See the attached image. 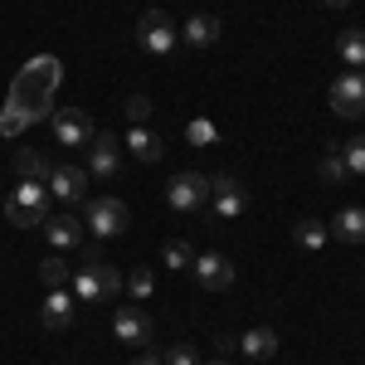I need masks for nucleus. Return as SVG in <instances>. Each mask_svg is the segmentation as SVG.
<instances>
[{
	"label": "nucleus",
	"instance_id": "5701e85b",
	"mask_svg": "<svg viewBox=\"0 0 365 365\" xmlns=\"http://www.w3.org/2000/svg\"><path fill=\"white\" fill-rule=\"evenodd\" d=\"M317 175H322L327 185H336V180H346V166H341V141H331V146L322 151V161H317Z\"/></svg>",
	"mask_w": 365,
	"mask_h": 365
},
{
	"label": "nucleus",
	"instance_id": "2eb2a0df",
	"mask_svg": "<svg viewBox=\"0 0 365 365\" xmlns=\"http://www.w3.org/2000/svg\"><path fill=\"white\" fill-rule=\"evenodd\" d=\"M327 229H331V239H341V244H365V210L361 205H346Z\"/></svg>",
	"mask_w": 365,
	"mask_h": 365
},
{
	"label": "nucleus",
	"instance_id": "ddd939ff",
	"mask_svg": "<svg viewBox=\"0 0 365 365\" xmlns=\"http://www.w3.org/2000/svg\"><path fill=\"white\" fill-rule=\"evenodd\" d=\"M122 146H132V156H137L141 166H156V161L166 156V141L156 137L151 127H132V132L122 137Z\"/></svg>",
	"mask_w": 365,
	"mask_h": 365
},
{
	"label": "nucleus",
	"instance_id": "6e6552de",
	"mask_svg": "<svg viewBox=\"0 0 365 365\" xmlns=\"http://www.w3.org/2000/svg\"><path fill=\"white\" fill-rule=\"evenodd\" d=\"M117 170H122L117 132H98V137L88 141V175H98V180H117Z\"/></svg>",
	"mask_w": 365,
	"mask_h": 365
},
{
	"label": "nucleus",
	"instance_id": "7c9ffc66",
	"mask_svg": "<svg viewBox=\"0 0 365 365\" xmlns=\"http://www.w3.org/2000/svg\"><path fill=\"white\" fill-rule=\"evenodd\" d=\"M185 137H190V141H215V127H210V122H190Z\"/></svg>",
	"mask_w": 365,
	"mask_h": 365
},
{
	"label": "nucleus",
	"instance_id": "412c9836",
	"mask_svg": "<svg viewBox=\"0 0 365 365\" xmlns=\"http://www.w3.org/2000/svg\"><path fill=\"white\" fill-rule=\"evenodd\" d=\"M68 292H73V302H103V278H98V268H78V273L68 278Z\"/></svg>",
	"mask_w": 365,
	"mask_h": 365
},
{
	"label": "nucleus",
	"instance_id": "473e14b6",
	"mask_svg": "<svg viewBox=\"0 0 365 365\" xmlns=\"http://www.w3.org/2000/svg\"><path fill=\"white\" fill-rule=\"evenodd\" d=\"M132 365H161V361H156V356H141V361H132Z\"/></svg>",
	"mask_w": 365,
	"mask_h": 365
},
{
	"label": "nucleus",
	"instance_id": "423d86ee",
	"mask_svg": "<svg viewBox=\"0 0 365 365\" xmlns=\"http://www.w3.org/2000/svg\"><path fill=\"white\" fill-rule=\"evenodd\" d=\"M113 336L122 341V346H151L156 327H151V317H146L137 302H127V307L113 312Z\"/></svg>",
	"mask_w": 365,
	"mask_h": 365
},
{
	"label": "nucleus",
	"instance_id": "cd10ccee",
	"mask_svg": "<svg viewBox=\"0 0 365 365\" xmlns=\"http://www.w3.org/2000/svg\"><path fill=\"white\" fill-rule=\"evenodd\" d=\"M166 365H200L195 346H190V341H175V346L166 351Z\"/></svg>",
	"mask_w": 365,
	"mask_h": 365
},
{
	"label": "nucleus",
	"instance_id": "1a4fd4ad",
	"mask_svg": "<svg viewBox=\"0 0 365 365\" xmlns=\"http://www.w3.org/2000/svg\"><path fill=\"white\" fill-rule=\"evenodd\" d=\"M210 200H215V215L220 220H239L249 210V185L234 180V175H215L210 180Z\"/></svg>",
	"mask_w": 365,
	"mask_h": 365
},
{
	"label": "nucleus",
	"instance_id": "4be33fe9",
	"mask_svg": "<svg viewBox=\"0 0 365 365\" xmlns=\"http://www.w3.org/2000/svg\"><path fill=\"white\" fill-rule=\"evenodd\" d=\"M68 278H73V273H68V263H63L58 253H49V258L39 263V282H44L49 292H54V287H68Z\"/></svg>",
	"mask_w": 365,
	"mask_h": 365
},
{
	"label": "nucleus",
	"instance_id": "a211bd4d",
	"mask_svg": "<svg viewBox=\"0 0 365 365\" xmlns=\"http://www.w3.org/2000/svg\"><path fill=\"white\" fill-rule=\"evenodd\" d=\"M239 351H244L249 361H268V356L278 351V331H273V327H253V331L239 336Z\"/></svg>",
	"mask_w": 365,
	"mask_h": 365
},
{
	"label": "nucleus",
	"instance_id": "393cba45",
	"mask_svg": "<svg viewBox=\"0 0 365 365\" xmlns=\"http://www.w3.org/2000/svg\"><path fill=\"white\" fill-rule=\"evenodd\" d=\"M122 287H127V292H132L137 302H151V292H156V273H151V268H132Z\"/></svg>",
	"mask_w": 365,
	"mask_h": 365
},
{
	"label": "nucleus",
	"instance_id": "6ab92c4d",
	"mask_svg": "<svg viewBox=\"0 0 365 365\" xmlns=\"http://www.w3.org/2000/svg\"><path fill=\"white\" fill-rule=\"evenodd\" d=\"M327 239H331V229L322 225V220H302V225H292V244H297L302 253L327 249Z\"/></svg>",
	"mask_w": 365,
	"mask_h": 365
},
{
	"label": "nucleus",
	"instance_id": "39448f33",
	"mask_svg": "<svg viewBox=\"0 0 365 365\" xmlns=\"http://www.w3.org/2000/svg\"><path fill=\"white\" fill-rule=\"evenodd\" d=\"M331 113L336 117H365V73L361 68H346L336 83H331Z\"/></svg>",
	"mask_w": 365,
	"mask_h": 365
},
{
	"label": "nucleus",
	"instance_id": "b1692460",
	"mask_svg": "<svg viewBox=\"0 0 365 365\" xmlns=\"http://www.w3.org/2000/svg\"><path fill=\"white\" fill-rule=\"evenodd\" d=\"M161 263H166V268H175V273H185V268L195 263V249H190L185 239H170L166 249H161Z\"/></svg>",
	"mask_w": 365,
	"mask_h": 365
},
{
	"label": "nucleus",
	"instance_id": "7ed1b4c3",
	"mask_svg": "<svg viewBox=\"0 0 365 365\" xmlns=\"http://www.w3.org/2000/svg\"><path fill=\"white\" fill-rule=\"evenodd\" d=\"M127 205L117 195H98V200H88L83 205V225L98 234V239H113V234H127Z\"/></svg>",
	"mask_w": 365,
	"mask_h": 365
},
{
	"label": "nucleus",
	"instance_id": "0eeeda50",
	"mask_svg": "<svg viewBox=\"0 0 365 365\" xmlns=\"http://www.w3.org/2000/svg\"><path fill=\"white\" fill-rule=\"evenodd\" d=\"M49 195H54L58 205H83V200H88V166L58 161L54 175H49Z\"/></svg>",
	"mask_w": 365,
	"mask_h": 365
},
{
	"label": "nucleus",
	"instance_id": "f704fd0d",
	"mask_svg": "<svg viewBox=\"0 0 365 365\" xmlns=\"http://www.w3.org/2000/svg\"><path fill=\"white\" fill-rule=\"evenodd\" d=\"M253 365H263V361H253Z\"/></svg>",
	"mask_w": 365,
	"mask_h": 365
},
{
	"label": "nucleus",
	"instance_id": "2f4dec72",
	"mask_svg": "<svg viewBox=\"0 0 365 365\" xmlns=\"http://www.w3.org/2000/svg\"><path fill=\"white\" fill-rule=\"evenodd\" d=\"M322 5H327V10H346L351 0H322Z\"/></svg>",
	"mask_w": 365,
	"mask_h": 365
},
{
	"label": "nucleus",
	"instance_id": "72a5a7b5",
	"mask_svg": "<svg viewBox=\"0 0 365 365\" xmlns=\"http://www.w3.org/2000/svg\"><path fill=\"white\" fill-rule=\"evenodd\" d=\"M205 365H229V361H205Z\"/></svg>",
	"mask_w": 365,
	"mask_h": 365
},
{
	"label": "nucleus",
	"instance_id": "f8f14e48",
	"mask_svg": "<svg viewBox=\"0 0 365 365\" xmlns=\"http://www.w3.org/2000/svg\"><path fill=\"white\" fill-rule=\"evenodd\" d=\"M39 327H44V331H68V327H73V292H68V287L44 292V302H39Z\"/></svg>",
	"mask_w": 365,
	"mask_h": 365
},
{
	"label": "nucleus",
	"instance_id": "c85d7f7f",
	"mask_svg": "<svg viewBox=\"0 0 365 365\" xmlns=\"http://www.w3.org/2000/svg\"><path fill=\"white\" fill-rule=\"evenodd\" d=\"M98 278H103V302H113L117 292H122V278H117V268H108V263H98Z\"/></svg>",
	"mask_w": 365,
	"mask_h": 365
},
{
	"label": "nucleus",
	"instance_id": "4468645a",
	"mask_svg": "<svg viewBox=\"0 0 365 365\" xmlns=\"http://www.w3.org/2000/svg\"><path fill=\"white\" fill-rule=\"evenodd\" d=\"M44 239H49L54 249H78V244H83L78 215H49V220H44Z\"/></svg>",
	"mask_w": 365,
	"mask_h": 365
},
{
	"label": "nucleus",
	"instance_id": "9d476101",
	"mask_svg": "<svg viewBox=\"0 0 365 365\" xmlns=\"http://www.w3.org/2000/svg\"><path fill=\"white\" fill-rule=\"evenodd\" d=\"M190 268H195V282L205 287V292H229V287H234V263H229L225 253H215V249L195 253Z\"/></svg>",
	"mask_w": 365,
	"mask_h": 365
},
{
	"label": "nucleus",
	"instance_id": "c756f323",
	"mask_svg": "<svg viewBox=\"0 0 365 365\" xmlns=\"http://www.w3.org/2000/svg\"><path fill=\"white\" fill-rule=\"evenodd\" d=\"M78 258H83V268H98V263H103V244H98V239H83V244H78Z\"/></svg>",
	"mask_w": 365,
	"mask_h": 365
},
{
	"label": "nucleus",
	"instance_id": "aec40b11",
	"mask_svg": "<svg viewBox=\"0 0 365 365\" xmlns=\"http://www.w3.org/2000/svg\"><path fill=\"white\" fill-rule=\"evenodd\" d=\"M336 54L346 68H365V29H341L336 34Z\"/></svg>",
	"mask_w": 365,
	"mask_h": 365
},
{
	"label": "nucleus",
	"instance_id": "f257e3e1",
	"mask_svg": "<svg viewBox=\"0 0 365 365\" xmlns=\"http://www.w3.org/2000/svg\"><path fill=\"white\" fill-rule=\"evenodd\" d=\"M49 185L44 180H20L15 185V195L0 200V215L10 220L15 229H44V220H49Z\"/></svg>",
	"mask_w": 365,
	"mask_h": 365
},
{
	"label": "nucleus",
	"instance_id": "f03ea898",
	"mask_svg": "<svg viewBox=\"0 0 365 365\" xmlns=\"http://www.w3.org/2000/svg\"><path fill=\"white\" fill-rule=\"evenodd\" d=\"M137 44L146 49V54H156V58H166L175 44H180V29H175V20H170L166 10H141V20H137Z\"/></svg>",
	"mask_w": 365,
	"mask_h": 365
},
{
	"label": "nucleus",
	"instance_id": "f3484780",
	"mask_svg": "<svg viewBox=\"0 0 365 365\" xmlns=\"http://www.w3.org/2000/svg\"><path fill=\"white\" fill-rule=\"evenodd\" d=\"M15 170H20V180H44V185H49L54 161H49L44 151H34V146H20V151H15Z\"/></svg>",
	"mask_w": 365,
	"mask_h": 365
},
{
	"label": "nucleus",
	"instance_id": "a878e982",
	"mask_svg": "<svg viewBox=\"0 0 365 365\" xmlns=\"http://www.w3.org/2000/svg\"><path fill=\"white\" fill-rule=\"evenodd\" d=\"M341 166H346V175H365V137L341 141Z\"/></svg>",
	"mask_w": 365,
	"mask_h": 365
},
{
	"label": "nucleus",
	"instance_id": "9b49d317",
	"mask_svg": "<svg viewBox=\"0 0 365 365\" xmlns=\"http://www.w3.org/2000/svg\"><path fill=\"white\" fill-rule=\"evenodd\" d=\"M54 137L63 146H88V141L98 137V127H93V117L83 108H58L54 113Z\"/></svg>",
	"mask_w": 365,
	"mask_h": 365
},
{
	"label": "nucleus",
	"instance_id": "20e7f679",
	"mask_svg": "<svg viewBox=\"0 0 365 365\" xmlns=\"http://www.w3.org/2000/svg\"><path fill=\"white\" fill-rule=\"evenodd\" d=\"M205 200H210V175H200V170H180V175H170L166 205L175 210V215H195Z\"/></svg>",
	"mask_w": 365,
	"mask_h": 365
},
{
	"label": "nucleus",
	"instance_id": "dca6fc26",
	"mask_svg": "<svg viewBox=\"0 0 365 365\" xmlns=\"http://www.w3.org/2000/svg\"><path fill=\"white\" fill-rule=\"evenodd\" d=\"M215 39H220V20L215 15H190L180 25V44H190V49H210Z\"/></svg>",
	"mask_w": 365,
	"mask_h": 365
},
{
	"label": "nucleus",
	"instance_id": "bb28decb",
	"mask_svg": "<svg viewBox=\"0 0 365 365\" xmlns=\"http://www.w3.org/2000/svg\"><path fill=\"white\" fill-rule=\"evenodd\" d=\"M146 117H151V98H146V93H132V98H127V122H132V127H146Z\"/></svg>",
	"mask_w": 365,
	"mask_h": 365
}]
</instances>
